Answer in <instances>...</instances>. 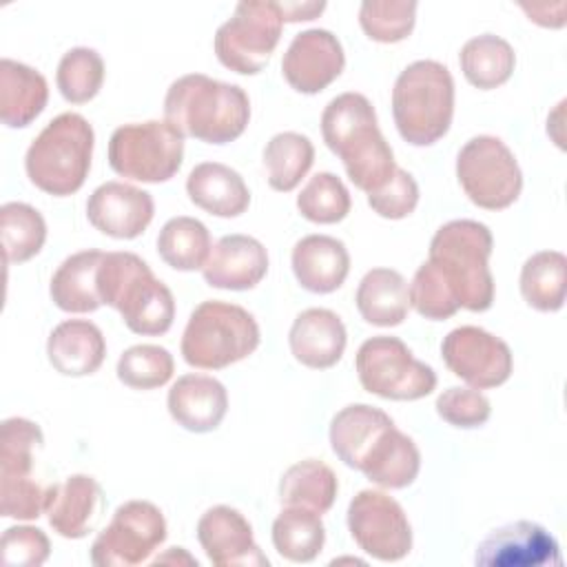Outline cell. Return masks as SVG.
<instances>
[{
	"mask_svg": "<svg viewBox=\"0 0 567 567\" xmlns=\"http://www.w3.org/2000/svg\"><path fill=\"white\" fill-rule=\"evenodd\" d=\"M348 529L354 543L381 563H394L412 549V527L403 507L379 489H361L348 505Z\"/></svg>",
	"mask_w": 567,
	"mask_h": 567,
	"instance_id": "14",
	"label": "cell"
},
{
	"mask_svg": "<svg viewBox=\"0 0 567 567\" xmlns=\"http://www.w3.org/2000/svg\"><path fill=\"white\" fill-rule=\"evenodd\" d=\"M197 540L217 567H268L248 518L230 505H215L199 516Z\"/></svg>",
	"mask_w": 567,
	"mask_h": 567,
	"instance_id": "18",
	"label": "cell"
},
{
	"mask_svg": "<svg viewBox=\"0 0 567 567\" xmlns=\"http://www.w3.org/2000/svg\"><path fill=\"white\" fill-rule=\"evenodd\" d=\"M164 120L184 137L206 144H228L246 131L250 100L237 84L213 80L204 73H188L168 86Z\"/></svg>",
	"mask_w": 567,
	"mask_h": 567,
	"instance_id": "2",
	"label": "cell"
},
{
	"mask_svg": "<svg viewBox=\"0 0 567 567\" xmlns=\"http://www.w3.org/2000/svg\"><path fill=\"white\" fill-rule=\"evenodd\" d=\"M348 332L341 317L328 308L299 312L288 332L292 357L312 370H328L343 357Z\"/></svg>",
	"mask_w": 567,
	"mask_h": 567,
	"instance_id": "22",
	"label": "cell"
},
{
	"mask_svg": "<svg viewBox=\"0 0 567 567\" xmlns=\"http://www.w3.org/2000/svg\"><path fill=\"white\" fill-rule=\"evenodd\" d=\"M458 64L465 80L481 89L492 91L503 86L516 66V53L512 44L494 33H481L470 38L458 53Z\"/></svg>",
	"mask_w": 567,
	"mask_h": 567,
	"instance_id": "32",
	"label": "cell"
},
{
	"mask_svg": "<svg viewBox=\"0 0 567 567\" xmlns=\"http://www.w3.org/2000/svg\"><path fill=\"white\" fill-rule=\"evenodd\" d=\"M166 540V518L151 501H126L91 545L95 567H135Z\"/></svg>",
	"mask_w": 567,
	"mask_h": 567,
	"instance_id": "13",
	"label": "cell"
},
{
	"mask_svg": "<svg viewBox=\"0 0 567 567\" xmlns=\"http://www.w3.org/2000/svg\"><path fill=\"white\" fill-rule=\"evenodd\" d=\"M368 204L383 219H403L412 215L419 204V184L408 171L396 166L392 179L368 195Z\"/></svg>",
	"mask_w": 567,
	"mask_h": 567,
	"instance_id": "46",
	"label": "cell"
},
{
	"mask_svg": "<svg viewBox=\"0 0 567 567\" xmlns=\"http://www.w3.org/2000/svg\"><path fill=\"white\" fill-rule=\"evenodd\" d=\"M416 22L414 0H365L359 7V24L363 33L381 44L405 40Z\"/></svg>",
	"mask_w": 567,
	"mask_h": 567,
	"instance_id": "42",
	"label": "cell"
},
{
	"mask_svg": "<svg viewBox=\"0 0 567 567\" xmlns=\"http://www.w3.org/2000/svg\"><path fill=\"white\" fill-rule=\"evenodd\" d=\"M49 102L44 75L11 58L0 60V120L9 128L29 126Z\"/></svg>",
	"mask_w": 567,
	"mask_h": 567,
	"instance_id": "28",
	"label": "cell"
},
{
	"mask_svg": "<svg viewBox=\"0 0 567 567\" xmlns=\"http://www.w3.org/2000/svg\"><path fill=\"white\" fill-rule=\"evenodd\" d=\"M492 248L494 237L489 228L476 219H452L434 233L427 261L450 288L458 308L470 312H485L492 308Z\"/></svg>",
	"mask_w": 567,
	"mask_h": 567,
	"instance_id": "4",
	"label": "cell"
},
{
	"mask_svg": "<svg viewBox=\"0 0 567 567\" xmlns=\"http://www.w3.org/2000/svg\"><path fill=\"white\" fill-rule=\"evenodd\" d=\"M392 117L399 135L412 146H432L452 126L454 78L436 60L408 64L392 89Z\"/></svg>",
	"mask_w": 567,
	"mask_h": 567,
	"instance_id": "6",
	"label": "cell"
},
{
	"mask_svg": "<svg viewBox=\"0 0 567 567\" xmlns=\"http://www.w3.org/2000/svg\"><path fill=\"white\" fill-rule=\"evenodd\" d=\"M155 215L151 193L126 182L100 184L86 202V217L95 230L113 239L140 237Z\"/></svg>",
	"mask_w": 567,
	"mask_h": 567,
	"instance_id": "19",
	"label": "cell"
},
{
	"mask_svg": "<svg viewBox=\"0 0 567 567\" xmlns=\"http://www.w3.org/2000/svg\"><path fill=\"white\" fill-rule=\"evenodd\" d=\"M520 295L538 312H556L565 306L567 257L560 250H540L520 268Z\"/></svg>",
	"mask_w": 567,
	"mask_h": 567,
	"instance_id": "33",
	"label": "cell"
},
{
	"mask_svg": "<svg viewBox=\"0 0 567 567\" xmlns=\"http://www.w3.org/2000/svg\"><path fill=\"white\" fill-rule=\"evenodd\" d=\"M184 162V135L166 120L131 122L111 133L109 166L126 179L168 182Z\"/></svg>",
	"mask_w": 567,
	"mask_h": 567,
	"instance_id": "9",
	"label": "cell"
},
{
	"mask_svg": "<svg viewBox=\"0 0 567 567\" xmlns=\"http://www.w3.org/2000/svg\"><path fill=\"white\" fill-rule=\"evenodd\" d=\"M60 95L71 104L91 102L104 84V60L95 49L73 47L58 64L55 73Z\"/></svg>",
	"mask_w": 567,
	"mask_h": 567,
	"instance_id": "39",
	"label": "cell"
},
{
	"mask_svg": "<svg viewBox=\"0 0 567 567\" xmlns=\"http://www.w3.org/2000/svg\"><path fill=\"white\" fill-rule=\"evenodd\" d=\"M104 507L102 485L89 474H71L49 485L44 514L58 536L78 540L97 527Z\"/></svg>",
	"mask_w": 567,
	"mask_h": 567,
	"instance_id": "20",
	"label": "cell"
},
{
	"mask_svg": "<svg viewBox=\"0 0 567 567\" xmlns=\"http://www.w3.org/2000/svg\"><path fill=\"white\" fill-rule=\"evenodd\" d=\"M153 563H155V565H157V563H186V565H195V567H197V560H195L193 556H188L184 547H171L168 554L157 556Z\"/></svg>",
	"mask_w": 567,
	"mask_h": 567,
	"instance_id": "48",
	"label": "cell"
},
{
	"mask_svg": "<svg viewBox=\"0 0 567 567\" xmlns=\"http://www.w3.org/2000/svg\"><path fill=\"white\" fill-rule=\"evenodd\" d=\"M281 27L284 20L277 2H239L233 18L215 33V55L239 75H257L270 62Z\"/></svg>",
	"mask_w": 567,
	"mask_h": 567,
	"instance_id": "12",
	"label": "cell"
},
{
	"mask_svg": "<svg viewBox=\"0 0 567 567\" xmlns=\"http://www.w3.org/2000/svg\"><path fill=\"white\" fill-rule=\"evenodd\" d=\"M434 408H436V414L445 423L461 427V430L481 427L483 423H487V419L492 414V403L481 390L458 388V385L443 390L436 396Z\"/></svg>",
	"mask_w": 567,
	"mask_h": 567,
	"instance_id": "44",
	"label": "cell"
},
{
	"mask_svg": "<svg viewBox=\"0 0 567 567\" xmlns=\"http://www.w3.org/2000/svg\"><path fill=\"white\" fill-rule=\"evenodd\" d=\"M315 162L312 142L295 131L272 135L264 146V166L268 173V186L279 193L295 190L308 175Z\"/></svg>",
	"mask_w": 567,
	"mask_h": 567,
	"instance_id": "37",
	"label": "cell"
},
{
	"mask_svg": "<svg viewBox=\"0 0 567 567\" xmlns=\"http://www.w3.org/2000/svg\"><path fill=\"white\" fill-rule=\"evenodd\" d=\"M261 341L255 317L228 301H202L182 334V357L197 370H221L250 357Z\"/></svg>",
	"mask_w": 567,
	"mask_h": 567,
	"instance_id": "7",
	"label": "cell"
},
{
	"mask_svg": "<svg viewBox=\"0 0 567 567\" xmlns=\"http://www.w3.org/2000/svg\"><path fill=\"white\" fill-rule=\"evenodd\" d=\"M104 252L89 248L69 255L51 277L49 295L53 303L73 315L95 312L102 306L97 292V268Z\"/></svg>",
	"mask_w": 567,
	"mask_h": 567,
	"instance_id": "29",
	"label": "cell"
},
{
	"mask_svg": "<svg viewBox=\"0 0 567 567\" xmlns=\"http://www.w3.org/2000/svg\"><path fill=\"white\" fill-rule=\"evenodd\" d=\"M0 237L4 264H22L42 250L47 221L38 208L24 202H7L0 206Z\"/></svg>",
	"mask_w": 567,
	"mask_h": 567,
	"instance_id": "38",
	"label": "cell"
},
{
	"mask_svg": "<svg viewBox=\"0 0 567 567\" xmlns=\"http://www.w3.org/2000/svg\"><path fill=\"white\" fill-rule=\"evenodd\" d=\"M186 193L197 208L215 217H239L250 206L244 177L221 162L197 164L186 177Z\"/></svg>",
	"mask_w": 567,
	"mask_h": 567,
	"instance_id": "27",
	"label": "cell"
},
{
	"mask_svg": "<svg viewBox=\"0 0 567 567\" xmlns=\"http://www.w3.org/2000/svg\"><path fill=\"white\" fill-rule=\"evenodd\" d=\"M359 383L365 392L390 401H416L434 392L436 372L412 350L390 334L365 339L354 359Z\"/></svg>",
	"mask_w": 567,
	"mask_h": 567,
	"instance_id": "10",
	"label": "cell"
},
{
	"mask_svg": "<svg viewBox=\"0 0 567 567\" xmlns=\"http://www.w3.org/2000/svg\"><path fill=\"white\" fill-rule=\"evenodd\" d=\"M95 133L80 113H60L29 144L24 171L29 182L47 195L78 193L91 171Z\"/></svg>",
	"mask_w": 567,
	"mask_h": 567,
	"instance_id": "5",
	"label": "cell"
},
{
	"mask_svg": "<svg viewBox=\"0 0 567 567\" xmlns=\"http://www.w3.org/2000/svg\"><path fill=\"white\" fill-rule=\"evenodd\" d=\"M456 179L467 199L485 210L512 206L523 190V173L514 153L494 135H476L461 146Z\"/></svg>",
	"mask_w": 567,
	"mask_h": 567,
	"instance_id": "11",
	"label": "cell"
},
{
	"mask_svg": "<svg viewBox=\"0 0 567 567\" xmlns=\"http://www.w3.org/2000/svg\"><path fill=\"white\" fill-rule=\"evenodd\" d=\"M326 543V527L321 514L284 505L272 520V545L277 554L290 563H312Z\"/></svg>",
	"mask_w": 567,
	"mask_h": 567,
	"instance_id": "35",
	"label": "cell"
},
{
	"mask_svg": "<svg viewBox=\"0 0 567 567\" xmlns=\"http://www.w3.org/2000/svg\"><path fill=\"white\" fill-rule=\"evenodd\" d=\"M297 208L301 217L312 224H337L348 217L352 208L350 193L341 177L334 173H317L297 195Z\"/></svg>",
	"mask_w": 567,
	"mask_h": 567,
	"instance_id": "41",
	"label": "cell"
},
{
	"mask_svg": "<svg viewBox=\"0 0 567 567\" xmlns=\"http://www.w3.org/2000/svg\"><path fill=\"white\" fill-rule=\"evenodd\" d=\"M339 481L330 465L317 458H306L290 465L279 481L281 505H297L326 514L337 498Z\"/></svg>",
	"mask_w": 567,
	"mask_h": 567,
	"instance_id": "34",
	"label": "cell"
},
{
	"mask_svg": "<svg viewBox=\"0 0 567 567\" xmlns=\"http://www.w3.org/2000/svg\"><path fill=\"white\" fill-rule=\"evenodd\" d=\"M354 301L363 321L392 328L403 323L410 312V286L399 270L372 268L359 281Z\"/></svg>",
	"mask_w": 567,
	"mask_h": 567,
	"instance_id": "30",
	"label": "cell"
},
{
	"mask_svg": "<svg viewBox=\"0 0 567 567\" xmlns=\"http://www.w3.org/2000/svg\"><path fill=\"white\" fill-rule=\"evenodd\" d=\"M346 53L339 38L328 29H306L288 44L281 73L297 93L315 95L328 89L343 71Z\"/></svg>",
	"mask_w": 567,
	"mask_h": 567,
	"instance_id": "17",
	"label": "cell"
},
{
	"mask_svg": "<svg viewBox=\"0 0 567 567\" xmlns=\"http://www.w3.org/2000/svg\"><path fill=\"white\" fill-rule=\"evenodd\" d=\"M410 306H414V310L421 317L432 321L450 319L461 310L454 295L443 284V279L439 277V272L432 268L430 261H423L412 277Z\"/></svg>",
	"mask_w": 567,
	"mask_h": 567,
	"instance_id": "43",
	"label": "cell"
},
{
	"mask_svg": "<svg viewBox=\"0 0 567 567\" xmlns=\"http://www.w3.org/2000/svg\"><path fill=\"white\" fill-rule=\"evenodd\" d=\"M97 292L102 303L115 308L135 334L159 337L173 326L175 299L171 288L135 252H104L97 268Z\"/></svg>",
	"mask_w": 567,
	"mask_h": 567,
	"instance_id": "3",
	"label": "cell"
},
{
	"mask_svg": "<svg viewBox=\"0 0 567 567\" xmlns=\"http://www.w3.org/2000/svg\"><path fill=\"white\" fill-rule=\"evenodd\" d=\"M284 22H308L323 13L326 2H277Z\"/></svg>",
	"mask_w": 567,
	"mask_h": 567,
	"instance_id": "47",
	"label": "cell"
},
{
	"mask_svg": "<svg viewBox=\"0 0 567 567\" xmlns=\"http://www.w3.org/2000/svg\"><path fill=\"white\" fill-rule=\"evenodd\" d=\"M290 264L301 288L328 295L343 286L350 272V252L337 237L306 235L295 244Z\"/></svg>",
	"mask_w": 567,
	"mask_h": 567,
	"instance_id": "24",
	"label": "cell"
},
{
	"mask_svg": "<svg viewBox=\"0 0 567 567\" xmlns=\"http://www.w3.org/2000/svg\"><path fill=\"white\" fill-rule=\"evenodd\" d=\"M268 272V250L250 235H224L202 268L204 281L221 290H250Z\"/></svg>",
	"mask_w": 567,
	"mask_h": 567,
	"instance_id": "21",
	"label": "cell"
},
{
	"mask_svg": "<svg viewBox=\"0 0 567 567\" xmlns=\"http://www.w3.org/2000/svg\"><path fill=\"white\" fill-rule=\"evenodd\" d=\"M117 379L133 390H155L171 381L175 372L173 354L155 343L126 348L117 359Z\"/></svg>",
	"mask_w": 567,
	"mask_h": 567,
	"instance_id": "40",
	"label": "cell"
},
{
	"mask_svg": "<svg viewBox=\"0 0 567 567\" xmlns=\"http://www.w3.org/2000/svg\"><path fill=\"white\" fill-rule=\"evenodd\" d=\"M44 447L38 423L11 416L0 434V512L4 518L33 520L44 514L49 485L33 478V467Z\"/></svg>",
	"mask_w": 567,
	"mask_h": 567,
	"instance_id": "8",
	"label": "cell"
},
{
	"mask_svg": "<svg viewBox=\"0 0 567 567\" xmlns=\"http://www.w3.org/2000/svg\"><path fill=\"white\" fill-rule=\"evenodd\" d=\"M0 551L2 563L9 567H40L51 554V543L40 527L16 525L4 529Z\"/></svg>",
	"mask_w": 567,
	"mask_h": 567,
	"instance_id": "45",
	"label": "cell"
},
{
	"mask_svg": "<svg viewBox=\"0 0 567 567\" xmlns=\"http://www.w3.org/2000/svg\"><path fill=\"white\" fill-rule=\"evenodd\" d=\"M166 408L177 425L206 434L221 425L228 412V392L215 377L184 374L171 385Z\"/></svg>",
	"mask_w": 567,
	"mask_h": 567,
	"instance_id": "23",
	"label": "cell"
},
{
	"mask_svg": "<svg viewBox=\"0 0 567 567\" xmlns=\"http://www.w3.org/2000/svg\"><path fill=\"white\" fill-rule=\"evenodd\" d=\"M441 357L452 374L476 390L503 385L514 370L509 346L478 326L450 330L441 341Z\"/></svg>",
	"mask_w": 567,
	"mask_h": 567,
	"instance_id": "15",
	"label": "cell"
},
{
	"mask_svg": "<svg viewBox=\"0 0 567 567\" xmlns=\"http://www.w3.org/2000/svg\"><path fill=\"white\" fill-rule=\"evenodd\" d=\"M47 357L53 370L64 377H89L102 368L106 341L93 321L66 319L51 330Z\"/></svg>",
	"mask_w": 567,
	"mask_h": 567,
	"instance_id": "25",
	"label": "cell"
},
{
	"mask_svg": "<svg viewBox=\"0 0 567 567\" xmlns=\"http://www.w3.org/2000/svg\"><path fill=\"white\" fill-rule=\"evenodd\" d=\"M421 470V452L416 443L394 423L385 427L365 452L359 472L379 487L403 489L412 485Z\"/></svg>",
	"mask_w": 567,
	"mask_h": 567,
	"instance_id": "26",
	"label": "cell"
},
{
	"mask_svg": "<svg viewBox=\"0 0 567 567\" xmlns=\"http://www.w3.org/2000/svg\"><path fill=\"white\" fill-rule=\"evenodd\" d=\"M392 423L394 421L374 405H346L330 421V447L339 456V461H343V465L359 470L374 439Z\"/></svg>",
	"mask_w": 567,
	"mask_h": 567,
	"instance_id": "31",
	"label": "cell"
},
{
	"mask_svg": "<svg viewBox=\"0 0 567 567\" xmlns=\"http://www.w3.org/2000/svg\"><path fill=\"white\" fill-rule=\"evenodd\" d=\"M326 146L343 162L350 182L365 195L383 188L394 171V153L379 131L372 102L363 93H341L321 113Z\"/></svg>",
	"mask_w": 567,
	"mask_h": 567,
	"instance_id": "1",
	"label": "cell"
},
{
	"mask_svg": "<svg viewBox=\"0 0 567 567\" xmlns=\"http://www.w3.org/2000/svg\"><path fill=\"white\" fill-rule=\"evenodd\" d=\"M210 248L213 241L208 228L188 215L171 217L157 235V252L162 261L182 272L202 270Z\"/></svg>",
	"mask_w": 567,
	"mask_h": 567,
	"instance_id": "36",
	"label": "cell"
},
{
	"mask_svg": "<svg viewBox=\"0 0 567 567\" xmlns=\"http://www.w3.org/2000/svg\"><path fill=\"white\" fill-rule=\"evenodd\" d=\"M476 567H560L556 538L538 523L514 520L492 529L474 551Z\"/></svg>",
	"mask_w": 567,
	"mask_h": 567,
	"instance_id": "16",
	"label": "cell"
}]
</instances>
